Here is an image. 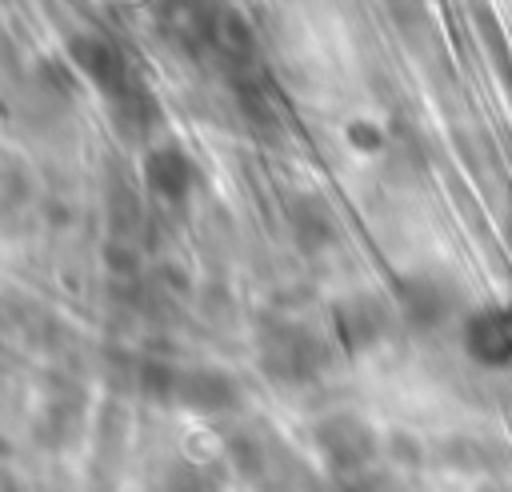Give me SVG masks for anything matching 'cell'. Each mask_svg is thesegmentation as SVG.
<instances>
[{
  "mask_svg": "<svg viewBox=\"0 0 512 492\" xmlns=\"http://www.w3.org/2000/svg\"><path fill=\"white\" fill-rule=\"evenodd\" d=\"M256 364L272 384L300 388L328 368V340L300 320L268 316L256 324Z\"/></svg>",
  "mask_w": 512,
  "mask_h": 492,
  "instance_id": "obj_1",
  "label": "cell"
},
{
  "mask_svg": "<svg viewBox=\"0 0 512 492\" xmlns=\"http://www.w3.org/2000/svg\"><path fill=\"white\" fill-rule=\"evenodd\" d=\"M312 444L324 456V464L332 472H344V476L364 472L384 452L380 432L360 412H328V416H320L312 424Z\"/></svg>",
  "mask_w": 512,
  "mask_h": 492,
  "instance_id": "obj_2",
  "label": "cell"
},
{
  "mask_svg": "<svg viewBox=\"0 0 512 492\" xmlns=\"http://www.w3.org/2000/svg\"><path fill=\"white\" fill-rule=\"evenodd\" d=\"M220 12H224V0H152L156 36L188 60L212 56Z\"/></svg>",
  "mask_w": 512,
  "mask_h": 492,
  "instance_id": "obj_3",
  "label": "cell"
},
{
  "mask_svg": "<svg viewBox=\"0 0 512 492\" xmlns=\"http://www.w3.org/2000/svg\"><path fill=\"white\" fill-rule=\"evenodd\" d=\"M64 56L76 64L80 80H88L104 100L116 96L124 84L136 80L128 56H124V48H120L108 32H96V28H88V32H72Z\"/></svg>",
  "mask_w": 512,
  "mask_h": 492,
  "instance_id": "obj_4",
  "label": "cell"
},
{
  "mask_svg": "<svg viewBox=\"0 0 512 492\" xmlns=\"http://www.w3.org/2000/svg\"><path fill=\"white\" fill-rule=\"evenodd\" d=\"M196 160L184 152V144L176 140H152L140 156V184L152 200L168 204V208H180L192 192H196Z\"/></svg>",
  "mask_w": 512,
  "mask_h": 492,
  "instance_id": "obj_5",
  "label": "cell"
},
{
  "mask_svg": "<svg viewBox=\"0 0 512 492\" xmlns=\"http://www.w3.org/2000/svg\"><path fill=\"white\" fill-rule=\"evenodd\" d=\"M460 292L436 272H408L396 280V312L412 332H436L456 316Z\"/></svg>",
  "mask_w": 512,
  "mask_h": 492,
  "instance_id": "obj_6",
  "label": "cell"
},
{
  "mask_svg": "<svg viewBox=\"0 0 512 492\" xmlns=\"http://www.w3.org/2000/svg\"><path fill=\"white\" fill-rule=\"evenodd\" d=\"M392 328V308L376 292H348L332 304V336L348 356L372 352Z\"/></svg>",
  "mask_w": 512,
  "mask_h": 492,
  "instance_id": "obj_7",
  "label": "cell"
},
{
  "mask_svg": "<svg viewBox=\"0 0 512 492\" xmlns=\"http://www.w3.org/2000/svg\"><path fill=\"white\" fill-rule=\"evenodd\" d=\"M284 228H288L292 244L308 256L328 252L340 236V220H336L332 204L312 188H296L284 196Z\"/></svg>",
  "mask_w": 512,
  "mask_h": 492,
  "instance_id": "obj_8",
  "label": "cell"
},
{
  "mask_svg": "<svg viewBox=\"0 0 512 492\" xmlns=\"http://www.w3.org/2000/svg\"><path fill=\"white\" fill-rule=\"evenodd\" d=\"M240 384L224 368H180L176 380V404L196 416H228L240 408Z\"/></svg>",
  "mask_w": 512,
  "mask_h": 492,
  "instance_id": "obj_9",
  "label": "cell"
},
{
  "mask_svg": "<svg viewBox=\"0 0 512 492\" xmlns=\"http://www.w3.org/2000/svg\"><path fill=\"white\" fill-rule=\"evenodd\" d=\"M464 348L476 364H488V368L512 364V300L472 312L464 324Z\"/></svg>",
  "mask_w": 512,
  "mask_h": 492,
  "instance_id": "obj_10",
  "label": "cell"
},
{
  "mask_svg": "<svg viewBox=\"0 0 512 492\" xmlns=\"http://www.w3.org/2000/svg\"><path fill=\"white\" fill-rule=\"evenodd\" d=\"M108 120H112V128H116L120 140H128V144H148V140L160 132L164 108H160V100H156L140 80H132V84H124L116 96H108Z\"/></svg>",
  "mask_w": 512,
  "mask_h": 492,
  "instance_id": "obj_11",
  "label": "cell"
},
{
  "mask_svg": "<svg viewBox=\"0 0 512 492\" xmlns=\"http://www.w3.org/2000/svg\"><path fill=\"white\" fill-rule=\"evenodd\" d=\"M76 64L64 56H44V60H36V68H32V84H36V92H44V96H52V100H72L76 96Z\"/></svg>",
  "mask_w": 512,
  "mask_h": 492,
  "instance_id": "obj_12",
  "label": "cell"
},
{
  "mask_svg": "<svg viewBox=\"0 0 512 492\" xmlns=\"http://www.w3.org/2000/svg\"><path fill=\"white\" fill-rule=\"evenodd\" d=\"M440 460L452 468H464V472H484V476H496L508 464V456H488V444H480V440H452V444H444Z\"/></svg>",
  "mask_w": 512,
  "mask_h": 492,
  "instance_id": "obj_13",
  "label": "cell"
},
{
  "mask_svg": "<svg viewBox=\"0 0 512 492\" xmlns=\"http://www.w3.org/2000/svg\"><path fill=\"white\" fill-rule=\"evenodd\" d=\"M344 140H348V148L360 152V156H380V152H388L392 128H384V124L372 120V116H352V120L344 124Z\"/></svg>",
  "mask_w": 512,
  "mask_h": 492,
  "instance_id": "obj_14",
  "label": "cell"
},
{
  "mask_svg": "<svg viewBox=\"0 0 512 492\" xmlns=\"http://www.w3.org/2000/svg\"><path fill=\"white\" fill-rule=\"evenodd\" d=\"M176 380H180V368H172L168 360H140V372H136V388L152 400H176Z\"/></svg>",
  "mask_w": 512,
  "mask_h": 492,
  "instance_id": "obj_15",
  "label": "cell"
},
{
  "mask_svg": "<svg viewBox=\"0 0 512 492\" xmlns=\"http://www.w3.org/2000/svg\"><path fill=\"white\" fill-rule=\"evenodd\" d=\"M104 260H108V272H116V276H136V268H140V252L132 248L128 236H112L104 244Z\"/></svg>",
  "mask_w": 512,
  "mask_h": 492,
  "instance_id": "obj_16",
  "label": "cell"
},
{
  "mask_svg": "<svg viewBox=\"0 0 512 492\" xmlns=\"http://www.w3.org/2000/svg\"><path fill=\"white\" fill-rule=\"evenodd\" d=\"M384 452L396 460V464H424V444L412 436V432H388L384 436Z\"/></svg>",
  "mask_w": 512,
  "mask_h": 492,
  "instance_id": "obj_17",
  "label": "cell"
},
{
  "mask_svg": "<svg viewBox=\"0 0 512 492\" xmlns=\"http://www.w3.org/2000/svg\"><path fill=\"white\" fill-rule=\"evenodd\" d=\"M476 492H512V480H500V476H484V484Z\"/></svg>",
  "mask_w": 512,
  "mask_h": 492,
  "instance_id": "obj_18",
  "label": "cell"
}]
</instances>
